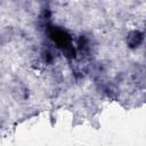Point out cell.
<instances>
[{
	"label": "cell",
	"mask_w": 146,
	"mask_h": 146,
	"mask_svg": "<svg viewBox=\"0 0 146 146\" xmlns=\"http://www.w3.org/2000/svg\"><path fill=\"white\" fill-rule=\"evenodd\" d=\"M49 33H50L51 39L55 41V43L58 47L65 49L68 57L74 56V50L71 48V38L64 30L58 29V27H51Z\"/></svg>",
	"instance_id": "cell-1"
},
{
	"label": "cell",
	"mask_w": 146,
	"mask_h": 146,
	"mask_svg": "<svg viewBox=\"0 0 146 146\" xmlns=\"http://www.w3.org/2000/svg\"><path fill=\"white\" fill-rule=\"evenodd\" d=\"M127 41L130 47H132V48L138 47L143 41V33H140L139 31H133L128 35Z\"/></svg>",
	"instance_id": "cell-2"
}]
</instances>
